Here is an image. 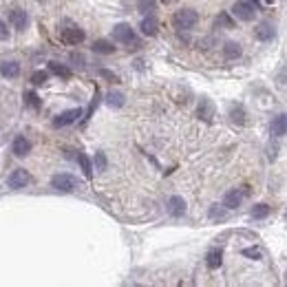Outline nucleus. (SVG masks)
Wrapping results in <instances>:
<instances>
[{
    "label": "nucleus",
    "instance_id": "obj_34",
    "mask_svg": "<svg viewBox=\"0 0 287 287\" xmlns=\"http://www.w3.org/2000/svg\"><path fill=\"white\" fill-rule=\"evenodd\" d=\"M162 3H164V5H170V3H175V0H162Z\"/></svg>",
    "mask_w": 287,
    "mask_h": 287
},
{
    "label": "nucleus",
    "instance_id": "obj_9",
    "mask_svg": "<svg viewBox=\"0 0 287 287\" xmlns=\"http://www.w3.org/2000/svg\"><path fill=\"white\" fill-rule=\"evenodd\" d=\"M139 29H142V33H144V36H148V38L157 36V31H159V22H157V18L152 16V13H148V16H144L142 24H139Z\"/></svg>",
    "mask_w": 287,
    "mask_h": 287
},
{
    "label": "nucleus",
    "instance_id": "obj_15",
    "mask_svg": "<svg viewBox=\"0 0 287 287\" xmlns=\"http://www.w3.org/2000/svg\"><path fill=\"white\" fill-rule=\"evenodd\" d=\"M205 263H208L210 270H219V268H221V263H223V250L212 248L208 252V256H205Z\"/></svg>",
    "mask_w": 287,
    "mask_h": 287
},
{
    "label": "nucleus",
    "instance_id": "obj_6",
    "mask_svg": "<svg viewBox=\"0 0 287 287\" xmlns=\"http://www.w3.org/2000/svg\"><path fill=\"white\" fill-rule=\"evenodd\" d=\"M77 117H82V109H69V111L60 113V115L53 119V126H56V128H62V126L77 122Z\"/></svg>",
    "mask_w": 287,
    "mask_h": 287
},
{
    "label": "nucleus",
    "instance_id": "obj_22",
    "mask_svg": "<svg viewBox=\"0 0 287 287\" xmlns=\"http://www.w3.org/2000/svg\"><path fill=\"white\" fill-rule=\"evenodd\" d=\"M106 104H109L111 109H119V106H124V95L117 91H111L109 95H106Z\"/></svg>",
    "mask_w": 287,
    "mask_h": 287
},
{
    "label": "nucleus",
    "instance_id": "obj_35",
    "mask_svg": "<svg viewBox=\"0 0 287 287\" xmlns=\"http://www.w3.org/2000/svg\"><path fill=\"white\" fill-rule=\"evenodd\" d=\"M250 3H254V5H256V3H258V0H250Z\"/></svg>",
    "mask_w": 287,
    "mask_h": 287
},
{
    "label": "nucleus",
    "instance_id": "obj_31",
    "mask_svg": "<svg viewBox=\"0 0 287 287\" xmlns=\"http://www.w3.org/2000/svg\"><path fill=\"white\" fill-rule=\"evenodd\" d=\"M95 166H97V170H106L109 162H106V155H104V152H95Z\"/></svg>",
    "mask_w": 287,
    "mask_h": 287
},
{
    "label": "nucleus",
    "instance_id": "obj_5",
    "mask_svg": "<svg viewBox=\"0 0 287 287\" xmlns=\"http://www.w3.org/2000/svg\"><path fill=\"white\" fill-rule=\"evenodd\" d=\"M31 181V177H29V172H27L24 168H16V170H11V175L7 177V186H9L11 190H22L27 188Z\"/></svg>",
    "mask_w": 287,
    "mask_h": 287
},
{
    "label": "nucleus",
    "instance_id": "obj_19",
    "mask_svg": "<svg viewBox=\"0 0 287 287\" xmlns=\"http://www.w3.org/2000/svg\"><path fill=\"white\" fill-rule=\"evenodd\" d=\"M49 71L53 73V75L64 77V80L71 77V69H69V66H64V64H60V62H49Z\"/></svg>",
    "mask_w": 287,
    "mask_h": 287
},
{
    "label": "nucleus",
    "instance_id": "obj_27",
    "mask_svg": "<svg viewBox=\"0 0 287 287\" xmlns=\"http://www.w3.org/2000/svg\"><path fill=\"white\" fill-rule=\"evenodd\" d=\"M46 80H49V73H46V71H33L31 73V82L36 84V86L46 84Z\"/></svg>",
    "mask_w": 287,
    "mask_h": 287
},
{
    "label": "nucleus",
    "instance_id": "obj_23",
    "mask_svg": "<svg viewBox=\"0 0 287 287\" xmlns=\"http://www.w3.org/2000/svg\"><path fill=\"white\" fill-rule=\"evenodd\" d=\"M137 9L144 13V16H148L157 9V0H137Z\"/></svg>",
    "mask_w": 287,
    "mask_h": 287
},
{
    "label": "nucleus",
    "instance_id": "obj_25",
    "mask_svg": "<svg viewBox=\"0 0 287 287\" xmlns=\"http://www.w3.org/2000/svg\"><path fill=\"white\" fill-rule=\"evenodd\" d=\"M270 215V205H265V203H258L252 208V219H265Z\"/></svg>",
    "mask_w": 287,
    "mask_h": 287
},
{
    "label": "nucleus",
    "instance_id": "obj_3",
    "mask_svg": "<svg viewBox=\"0 0 287 287\" xmlns=\"http://www.w3.org/2000/svg\"><path fill=\"white\" fill-rule=\"evenodd\" d=\"M51 188H56L60 192H73L77 188V179L69 175V172H58L51 177Z\"/></svg>",
    "mask_w": 287,
    "mask_h": 287
},
{
    "label": "nucleus",
    "instance_id": "obj_28",
    "mask_svg": "<svg viewBox=\"0 0 287 287\" xmlns=\"http://www.w3.org/2000/svg\"><path fill=\"white\" fill-rule=\"evenodd\" d=\"M24 102H27V106H31V109H36V111L40 109V97L33 91H27L24 93Z\"/></svg>",
    "mask_w": 287,
    "mask_h": 287
},
{
    "label": "nucleus",
    "instance_id": "obj_10",
    "mask_svg": "<svg viewBox=\"0 0 287 287\" xmlns=\"http://www.w3.org/2000/svg\"><path fill=\"white\" fill-rule=\"evenodd\" d=\"M0 75L7 77V80H13L20 75V64L16 60H5V62H0Z\"/></svg>",
    "mask_w": 287,
    "mask_h": 287
},
{
    "label": "nucleus",
    "instance_id": "obj_4",
    "mask_svg": "<svg viewBox=\"0 0 287 287\" xmlns=\"http://www.w3.org/2000/svg\"><path fill=\"white\" fill-rule=\"evenodd\" d=\"M232 13L241 20V22H252V20L256 18V9H254V3H250V0H239L232 7Z\"/></svg>",
    "mask_w": 287,
    "mask_h": 287
},
{
    "label": "nucleus",
    "instance_id": "obj_8",
    "mask_svg": "<svg viewBox=\"0 0 287 287\" xmlns=\"http://www.w3.org/2000/svg\"><path fill=\"white\" fill-rule=\"evenodd\" d=\"M62 40L66 44H80L84 42V31L80 27H66V29H62Z\"/></svg>",
    "mask_w": 287,
    "mask_h": 287
},
{
    "label": "nucleus",
    "instance_id": "obj_33",
    "mask_svg": "<svg viewBox=\"0 0 287 287\" xmlns=\"http://www.w3.org/2000/svg\"><path fill=\"white\" fill-rule=\"evenodd\" d=\"M99 75H102V77H106V80H111V82H119L115 73H111L109 69H102V71H99Z\"/></svg>",
    "mask_w": 287,
    "mask_h": 287
},
{
    "label": "nucleus",
    "instance_id": "obj_7",
    "mask_svg": "<svg viewBox=\"0 0 287 287\" xmlns=\"http://www.w3.org/2000/svg\"><path fill=\"white\" fill-rule=\"evenodd\" d=\"M11 150H13V155L16 157H27L31 152V142L24 135H18L16 139H13V144H11Z\"/></svg>",
    "mask_w": 287,
    "mask_h": 287
},
{
    "label": "nucleus",
    "instance_id": "obj_1",
    "mask_svg": "<svg viewBox=\"0 0 287 287\" xmlns=\"http://www.w3.org/2000/svg\"><path fill=\"white\" fill-rule=\"evenodd\" d=\"M197 22H199V13L192 9H179V11H175V16H172V24H175V29H179V31H188L192 27H197Z\"/></svg>",
    "mask_w": 287,
    "mask_h": 287
},
{
    "label": "nucleus",
    "instance_id": "obj_21",
    "mask_svg": "<svg viewBox=\"0 0 287 287\" xmlns=\"http://www.w3.org/2000/svg\"><path fill=\"white\" fill-rule=\"evenodd\" d=\"M223 56L228 58V60L241 58V44H237V42H228V44H223Z\"/></svg>",
    "mask_w": 287,
    "mask_h": 287
},
{
    "label": "nucleus",
    "instance_id": "obj_18",
    "mask_svg": "<svg viewBox=\"0 0 287 287\" xmlns=\"http://www.w3.org/2000/svg\"><path fill=\"white\" fill-rule=\"evenodd\" d=\"M93 51L102 53V56H111V53H115V46H113L109 40H95V42H93Z\"/></svg>",
    "mask_w": 287,
    "mask_h": 287
},
{
    "label": "nucleus",
    "instance_id": "obj_20",
    "mask_svg": "<svg viewBox=\"0 0 287 287\" xmlns=\"http://www.w3.org/2000/svg\"><path fill=\"white\" fill-rule=\"evenodd\" d=\"M77 164H80V168H82L84 177L91 179V177H93V164H91V159L86 157L84 152H80V155H77Z\"/></svg>",
    "mask_w": 287,
    "mask_h": 287
},
{
    "label": "nucleus",
    "instance_id": "obj_13",
    "mask_svg": "<svg viewBox=\"0 0 287 287\" xmlns=\"http://www.w3.org/2000/svg\"><path fill=\"white\" fill-rule=\"evenodd\" d=\"M270 133L274 137H281L287 133V115H276L272 119V126H270Z\"/></svg>",
    "mask_w": 287,
    "mask_h": 287
},
{
    "label": "nucleus",
    "instance_id": "obj_12",
    "mask_svg": "<svg viewBox=\"0 0 287 287\" xmlns=\"http://www.w3.org/2000/svg\"><path fill=\"white\" fill-rule=\"evenodd\" d=\"M241 201H243V192L237 190V188H232V190H228V192L223 195V205H225V208H230V210L239 208V205H241Z\"/></svg>",
    "mask_w": 287,
    "mask_h": 287
},
{
    "label": "nucleus",
    "instance_id": "obj_17",
    "mask_svg": "<svg viewBox=\"0 0 287 287\" xmlns=\"http://www.w3.org/2000/svg\"><path fill=\"white\" fill-rule=\"evenodd\" d=\"M197 115L205 119V122H210L212 115H215V104H212L210 99H201V104H199V109H197Z\"/></svg>",
    "mask_w": 287,
    "mask_h": 287
},
{
    "label": "nucleus",
    "instance_id": "obj_32",
    "mask_svg": "<svg viewBox=\"0 0 287 287\" xmlns=\"http://www.w3.org/2000/svg\"><path fill=\"white\" fill-rule=\"evenodd\" d=\"M0 40H9V29H7V22L5 20H0Z\"/></svg>",
    "mask_w": 287,
    "mask_h": 287
},
{
    "label": "nucleus",
    "instance_id": "obj_16",
    "mask_svg": "<svg viewBox=\"0 0 287 287\" xmlns=\"http://www.w3.org/2000/svg\"><path fill=\"white\" fill-rule=\"evenodd\" d=\"M254 33H256L258 40H263V42H270V40L276 36V29H274V27H272L270 22H261V24L256 27Z\"/></svg>",
    "mask_w": 287,
    "mask_h": 287
},
{
    "label": "nucleus",
    "instance_id": "obj_30",
    "mask_svg": "<svg viewBox=\"0 0 287 287\" xmlns=\"http://www.w3.org/2000/svg\"><path fill=\"white\" fill-rule=\"evenodd\" d=\"M230 115H232V119H234L237 124H243V122H245V111L241 109V106H234Z\"/></svg>",
    "mask_w": 287,
    "mask_h": 287
},
{
    "label": "nucleus",
    "instance_id": "obj_24",
    "mask_svg": "<svg viewBox=\"0 0 287 287\" xmlns=\"http://www.w3.org/2000/svg\"><path fill=\"white\" fill-rule=\"evenodd\" d=\"M217 27H225V29H234V20H232L228 13H219L217 20H215Z\"/></svg>",
    "mask_w": 287,
    "mask_h": 287
},
{
    "label": "nucleus",
    "instance_id": "obj_2",
    "mask_svg": "<svg viewBox=\"0 0 287 287\" xmlns=\"http://www.w3.org/2000/svg\"><path fill=\"white\" fill-rule=\"evenodd\" d=\"M113 38H115L117 42H122V44L139 46V40L135 36V29H133L131 24H126V22H119V24L113 27Z\"/></svg>",
    "mask_w": 287,
    "mask_h": 287
},
{
    "label": "nucleus",
    "instance_id": "obj_14",
    "mask_svg": "<svg viewBox=\"0 0 287 287\" xmlns=\"http://www.w3.org/2000/svg\"><path fill=\"white\" fill-rule=\"evenodd\" d=\"M168 212L172 217H184L186 215V201L181 197H170L168 199Z\"/></svg>",
    "mask_w": 287,
    "mask_h": 287
},
{
    "label": "nucleus",
    "instance_id": "obj_26",
    "mask_svg": "<svg viewBox=\"0 0 287 287\" xmlns=\"http://www.w3.org/2000/svg\"><path fill=\"white\" fill-rule=\"evenodd\" d=\"M241 254L245 256V258H250V261H258V258H263V252H261V248H245Z\"/></svg>",
    "mask_w": 287,
    "mask_h": 287
},
{
    "label": "nucleus",
    "instance_id": "obj_11",
    "mask_svg": "<svg viewBox=\"0 0 287 287\" xmlns=\"http://www.w3.org/2000/svg\"><path fill=\"white\" fill-rule=\"evenodd\" d=\"M9 22L13 24V29L24 31V29H27V24H29V18H27V13H24L22 9H11V13H9Z\"/></svg>",
    "mask_w": 287,
    "mask_h": 287
},
{
    "label": "nucleus",
    "instance_id": "obj_29",
    "mask_svg": "<svg viewBox=\"0 0 287 287\" xmlns=\"http://www.w3.org/2000/svg\"><path fill=\"white\" fill-rule=\"evenodd\" d=\"M208 215H210V219H221V221H223V219H225V210H223V205H210Z\"/></svg>",
    "mask_w": 287,
    "mask_h": 287
}]
</instances>
